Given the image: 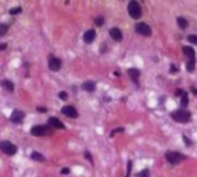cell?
Returning <instances> with one entry per match:
<instances>
[{"instance_id": "4fadbf2b", "label": "cell", "mask_w": 197, "mask_h": 177, "mask_svg": "<svg viewBox=\"0 0 197 177\" xmlns=\"http://www.w3.org/2000/svg\"><path fill=\"white\" fill-rule=\"evenodd\" d=\"M128 75H129V77L131 78V81L134 82V83H136L138 84V78H139V75H141V72L138 69H135V68H131L128 70Z\"/></svg>"}, {"instance_id": "3957f363", "label": "cell", "mask_w": 197, "mask_h": 177, "mask_svg": "<svg viewBox=\"0 0 197 177\" xmlns=\"http://www.w3.org/2000/svg\"><path fill=\"white\" fill-rule=\"evenodd\" d=\"M128 13L134 20H138L142 16V8L137 1H130L128 4Z\"/></svg>"}, {"instance_id": "9c48e42d", "label": "cell", "mask_w": 197, "mask_h": 177, "mask_svg": "<svg viewBox=\"0 0 197 177\" xmlns=\"http://www.w3.org/2000/svg\"><path fill=\"white\" fill-rule=\"evenodd\" d=\"M61 113L64 115H66L67 117H70V118H76L79 116V113L76 111V108L73 107V106H64L61 108Z\"/></svg>"}, {"instance_id": "52a82bcc", "label": "cell", "mask_w": 197, "mask_h": 177, "mask_svg": "<svg viewBox=\"0 0 197 177\" xmlns=\"http://www.w3.org/2000/svg\"><path fill=\"white\" fill-rule=\"evenodd\" d=\"M135 30H136V32L142 35V36H150L151 35V28L146 23H143V22L137 23L135 26Z\"/></svg>"}, {"instance_id": "5bb4252c", "label": "cell", "mask_w": 197, "mask_h": 177, "mask_svg": "<svg viewBox=\"0 0 197 177\" xmlns=\"http://www.w3.org/2000/svg\"><path fill=\"white\" fill-rule=\"evenodd\" d=\"M82 89L86 92H93L96 90V83L92 81H86L82 84Z\"/></svg>"}, {"instance_id": "ac0fdd59", "label": "cell", "mask_w": 197, "mask_h": 177, "mask_svg": "<svg viewBox=\"0 0 197 177\" xmlns=\"http://www.w3.org/2000/svg\"><path fill=\"white\" fill-rule=\"evenodd\" d=\"M177 24H179V26H180L182 30H184V29L188 26V21L186 20L184 17H177Z\"/></svg>"}, {"instance_id": "6da1fadb", "label": "cell", "mask_w": 197, "mask_h": 177, "mask_svg": "<svg viewBox=\"0 0 197 177\" xmlns=\"http://www.w3.org/2000/svg\"><path fill=\"white\" fill-rule=\"evenodd\" d=\"M31 135L35 136V137H43V136H46V135H50L52 133V129L50 128V125L46 124H39V125H35L31 128Z\"/></svg>"}, {"instance_id": "83f0119b", "label": "cell", "mask_w": 197, "mask_h": 177, "mask_svg": "<svg viewBox=\"0 0 197 177\" xmlns=\"http://www.w3.org/2000/svg\"><path fill=\"white\" fill-rule=\"evenodd\" d=\"M36 109L39 111V113H46V111H47V109H46L45 107H37Z\"/></svg>"}, {"instance_id": "9a60e30c", "label": "cell", "mask_w": 197, "mask_h": 177, "mask_svg": "<svg viewBox=\"0 0 197 177\" xmlns=\"http://www.w3.org/2000/svg\"><path fill=\"white\" fill-rule=\"evenodd\" d=\"M183 53L187 58H189V60H195V51L192 47H189V46H183Z\"/></svg>"}, {"instance_id": "8fae6325", "label": "cell", "mask_w": 197, "mask_h": 177, "mask_svg": "<svg viewBox=\"0 0 197 177\" xmlns=\"http://www.w3.org/2000/svg\"><path fill=\"white\" fill-rule=\"evenodd\" d=\"M95 38H96V31H95L93 29L88 30V31H86L84 35H83V40H84V43H86V44H91V43H93Z\"/></svg>"}, {"instance_id": "ba28073f", "label": "cell", "mask_w": 197, "mask_h": 177, "mask_svg": "<svg viewBox=\"0 0 197 177\" xmlns=\"http://www.w3.org/2000/svg\"><path fill=\"white\" fill-rule=\"evenodd\" d=\"M24 117H26L24 111L15 109V111L12 113V115H11V122H12V123H15V124H19V123H22V122H23Z\"/></svg>"}, {"instance_id": "d4e9b609", "label": "cell", "mask_w": 197, "mask_h": 177, "mask_svg": "<svg viewBox=\"0 0 197 177\" xmlns=\"http://www.w3.org/2000/svg\"><path fill=\"white\" fill-rule=\"evenodd\" d=\"M188 40L190 41L191 44H196L197 45V36L196 35H190V36H188Z\"/></svg>"}, {"instance_id": "e0dca14e", "label": "cell", "mask_w": 197, "mask_h": 177, "mask_svg": "<svg viewBox=\"0 0 197 177\" xmlns=\"http://www.w3.org/2000/svg\"><path fill=\"white\" fill-rule=\"evenodd\" d=\"M2 84H4V86L6 87L8 91H11V92L14 91V84L12 81H9V79H4V81H2Z\"/></svg>"}, {"instance_id": "f1b7e54d", "label": "cell", "mask_w": 197, "mask_h": 177, "mask_svg": "<svg viewBox=\"0 0 197 177\" xmlns=\"http://www.w3.org/2000/svg\"><path fill=\"white\" fill-rule=\"evenodd\" d=\"M70 172V170H69V168H64L62 170H61V174H64V175H67V174H69Z\"/></svg>"}, {"instance_id": "603a6c76", "label": "cell", "mask_w": 197, "mask_h": 177, "mask_svg": "<svg viewBox=\"0 0 197 177\" xmlns=\"http://www.w3.org/2000/svg\"><path fill=\"white\" fill-rule=\"evenodd\" d=\"M137 177H150V171L148 170V169H144L143 171L138 172Z\"/></svg>"}, {"instance_id": "ffe728a7", "label": "cell", "mask_w": 197, "mask_h": 177, "mask_svg": "<svg viewBox=\"0 0 197 177\" xmlns=\"http://www.w3.org/2000/svg\"><path fill=\"white\" fill-rule=\"evenodd\" d=\"M195 63H196L195 60H189V62L187 63V70H188V72H194V69H195Z\"/></svg>"}, {"instance_id": "30bf717a", "label": "cell", "mask_w": 197, "mask_h": 177, "mask_svg": "<svg viewBox=\"0 0 197 177\" xmlns=\"http://www.w3.org/2000/svg\"><path fill=\"white\" fill-rule=\"evenodd\" d=\"M48 125L53 129H65V124L60 121L58 117H50L48 118Z\"/></svg>"}, {"instance_id": "4316f807", "label": "cell", "mask_w": 197, "mask_h": 177, "mask_svg": "<svg viewBox=\"0 0 197 177\" xmlns=\"http://www.w3.org/2000/svg\"><path fill=\"white\" fill-rule=\"evenodd\" d=\"M84 155H86V159H88V160H89V161H90V162H92V157H91V154H90V153H89V152H88V151H86V152H84Z\"/></svg>"}, {"instance_id": "7a4b0ae2", "label": "cell", "mask_w": 197, "mask_h": 177, "mask_svg": "<svg viewBox=\"0 0 197 177\" xmlns=\"http://www.w3.org/2000/svg\"><path fill=\"white\" fill-rule=\"evenodd\" d=\"M171 116L175 122H179V123H187V122L190 120V113L187 111H183V109H179V111H173L171 114Z\"/></svg>"}, {"instance_id": "484cf974", "label": "cell", "mask_w": 197, "mask_h": 177, "mask_svg": "<svg viewBox=\"0 0 197 177\" xmlns=\"http://www.w3.org/2000/svg\"><path fill=\"white\" fill-rule=\"evenodd\" d=\"M59 98L61 99V100H66V99L68 98V94H67V92L66 91H61L59 93Z\"/></svg>"}, {"instance_id": "f546056e", "label": "cell", "mask_w": 197, "mask_h": 177, "mask_svg": "<svg viewBox=\"0 0 197 177\" xmlns=\"http://www.w3.org/2000/svg\"><path fill=\"white\" fill-rule=\"evenodd\" d=\"M6 47H7L6 43H4V44H0V51H4V50H6Z\"/></svg>"}, {"instance_id": "7c38bea8", "label": "cell", "mask_w": 197, "mask_h": 177, "mask_svg": "<svg viewBox=\"0 0 197 177\" xmlns=\"http://www.w3.org/2000/svg\"><path fill=\"white\" fill-rule=\"evenodd\" d=\"M110 36H111V38H113V40H115V41H121L122 38H124L122 32H121V30H120L119 28H112L111 30H110Z\"/></svg>"}, {"instance_id": "44dd1931", "label": "cell", "mask_w": 197, "mask_h": 177, "mask_svg": "<svg viewBox=\"0 0 197 177\" xmlns=\"http://www.w3.org/2000/svg\"><path fill=\"white\" fill-rule=\"evenodd\" d=\"M182 96V99H181V105H182V107H186V106L188 105V96H187V93H182L181 94Z\"/></svg>"}, {"instance_id": "5b68a950", "label": "cell", "mask_w": 197, "mask_h": 177, "mask_svg": "<svg viewBox=\"0 0 197 177\" xmlns=\"http://www.w3.org/2000/svg\"><path fill=\"white\" fill-rule=\"evenodd\" d=\"M0 150L4 152L5 154H7V155H14L16 153V151H17L16 146L12 144L11 142H8V140L0 142Z\"/></svg>"}, {"instance_id": "8992f818", "label": "cell", "mask_w": 197, "mask_h": 177, "mask_svg": "<svg viewBox=\"0 0 197 177\" xmlns=\"http://www.w3.org/2000/svg\"><path fill=\"white\" fill-rule=\"evenodd\" d=\"M61 66H62V62H61V60L59 58H55L53 55L50 56V59H48V68H50V70L59 72L61 69Z\"/></svg>"}, {"instance_id": "cb8c5ba5", "label": "cell", "mask_w": 197, "mask_h": 177, "mask_svg": "<svg viewBox=\"0 0 197 177\" xmlns=\"http://www.w3.org/2000/svg\"><path fill=\"white\" fill-rule=\"evenodd\" d=\"M95 23H96L98 26H102L103 24H104V17H103V16H98V17H96Z\"/></svg>"}, {"instance_id": "d6986e66", "label": "cell", "mask_w": 197, "mask_h": 177, "mask_svg": "<svg viewBox=\"0 0 197 177\" xmlns=\"http://www.w3.org/2000/svg\"><path fill=\"white\" fill-rule=\"evenodd\" d=\"M8 29H9V26H7L6 23H1L0 24V37H2V36H5L8 31Z\"/></svg>"}, {"instance_id": "277c9868", "label": "cell", "mask_w": 197, "mask_h": 177, "mask_svg": "<svg viewBox=\"0 0 197 177\" xmlns=\"http://www.w3.org/2000/svg\"><path fill=\"white\" fill-rule=\"evenodd\" d=\"M186 157H184L183 154H181V153H179V152H171L168 151L166 153V160L172 164H177L180 163L181 161H183Z\"/></svg>"}, {"instance_id": "2e32d148", "label": "cell", "mask_w": 197, "mask_h": 177, "mask_svg": "<svg viewBox=\"0 0 197 177\" xmlns=\"http://www.w3.org/2000/svg\"><path fill=\"white\" fill-rule=\"evenodd\" d=\"M30 157H31L33 160H35V161H39V162L45 161V157H44V155H43V154H40L39 152H33V153H31V155H30Z\"/></svg>"}, {"instance_id": "7402d4cb", "label": "cell", "mask_w": 197, "mask_h": 177, "mask_svg": "<svg viewBox=\"0 0 197 177\" xmlns=\"http://www.w3.org/2000/svg\"><path fill=\"white\" fill-rule=\"evenodd\" d=\"M22 12V8L21 7H14L9 11V14L11 15H16V14H20Z\"/></svg>"}]
</instances>
